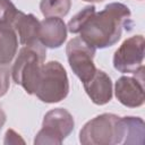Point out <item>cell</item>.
Here are the masks:
<instances>
[{
    "instance_id": "ac0fdd59",
    "label": "cell",
    "mask_w": 145,
    "mask_h": 145,
    "mask_svg": "<svg viewBox=\"0 0 145 145\" xmlns=\"http://www.w3.org/2000/svg\"><path fill=\"white\" fill-rule=\"evenodd\" d=\"M6 119H7L6 113H5L3 109H2V106L0 105V130H1L2 127H3V125H5V122H6Z\"/></svg>"
},
{
    "instance_id": "ffe728a7",
    "label": "cell",
    "mask_w": 145,
    "mask_h": 145,
    "mask_svg": "<svg viewBox=\"0 0 145 145\" xmlns=\"http://www.w3.org/2000/svg\"><path fill=\"white\" fill-rule=\"evenodd\" d=\"M140 1H142V0H140Z\"/></svg>"
},
{
    "instance_id": "5b68a950",
    "label": "cell",
    "mask_w": 145,
    "mask_h": 145,
    "mask_svg": "<svg viewBox=\"0 0 145 145\" xmlns=\"http://www.w3.org/2000/svg\"><path fill=\"white\" fill-rule=\"evenodd\" d=\"M75 128L74 117L63 108L48 111L43 118L42 128L34 138L35 145H60Z\"/></svg>"
},
{
    "instance_id": "e0dca14e",
    "label": "cell",
    "mask_w": 145,
    "mask_h": 145,
    "mask_svg": "<svg viewBox=\"0 0 145 145\" xmlns=\"http://www.w3.org/2000/svg\"><path fill=\"white\" fill-rule=\"evenodd\" d=\"M5 144H18V143H22L24 144L25 142L20 138V135L17 134L15 130L12 129H8L6 131V135H5Z\"/></svg>"
},
{
    "instance_id": "6da1fadb",
    "label": "cell",
    "mask_w": 145,
    "mask_h": 145,
    "mask_svg": "<svg viewBox=\"0 0 145 145\" xmlns=\"http://www.w3.org/2000/svg\"><path fill=\"white\" fill-rule=\"evenodd\" d=\"M131 12L121 2H111L103 10L94 12L79 31V37L95 49L114 45L122 35L123 27L131 24Z\"/></svg>"
},
{
    "instance_id": "d6986e66",
    "label": "cell",
    "mask_w": 145,
    "mask_h": 145,
    "mask_svg": "<svg viewBox=\"0 0 145 145\" xmlns=\"http://www.w3.org/2000/svg\"><path fill=\"white\" fill-rule=\"evenodd\" d=\"M83 1H86V2H102L104 0H83Z\"/></svg>"
},
{
    "instance_id": "2e32d148",
    "label": "cell",
    "mask_w": 145,
    "mask_h": 145,
    "mask_svg": "<svg viewBox=\"0 0 145 145\" xmlns=\"http://www.w3.org/2000/svg\"><path fill=\"white\" fill-rule=\"evenodd\" d=\"M18 9L10 0H0V25L11 26Z\"/></svg>"
},
{
    "instance_id": "4fadbf2b",
    "label": "cell",
    "mask_w": 145,
    "mask_h": 145,
    "mask_svg": "<svg viewBox=\"0 0 145 145\" xmlns=\"http://www.w3.org/2000/svg\"><path fill=\"white\" fill-rule=\"evenodd\" d=\"M122 127H123V138L122 144H136L143 145L145 137V123L144 120L139 117H122Z\"/></svg>"
},
{
    "instance_id": "9a60e30c",
    "label": "cell",
    "mask_w": 145,
    "mask_h": 145,
    "mask_svg": "<svg viewBox=\"0 0 145 145\" xmlns=\"http://www.w3.org/2000/svg\"><path fill=\"white\" fill-rule=\"evenodd\" d=\"M95 6L91 5V6H86L84 7L79 12H77L69 22L67 25V29L72 33V34H77L79 33V31L82 29V27L84 26V24L87 22V19L95 12Z\"/></svg>"
},
{
    "instance_id": "8992f818",
    "label": "cell",
    "mask_w": 145,
    "mask_h": 145,
    "mask_svg": "<svg viewBox=\"0 0 145 145\" xmlns=\"http://www.w3.org/2000/svg\"><path fill=\"white\" fill-rule=\"evenodd\" d=\"M145 40L143 35L126 39L113 54V67L122 74H137L144 70Z\"/></svg>"
},
{
    "instance_id": "277c9868",
    "label": "cell",
    "mask_w": 145,
    "mask_h": 145,
    "mask_svg": "<svg viewBox=\"0 0 145 145\" xmlns=\"http://www.w3.org/2000/svg\"><path fill=\"white\" fill-rule=\"evenodd\" d=\"M69 80L66 69L59 61H49L41 68L34 94L44 103H58L67 97Z\"/></svg>"
},
{
    "instance_id": "9c48e42d",
    "label": "cell",
    "mask_w": 145,
    "mask_h": 145,
    "mask_svg": "<svg viewBox=\"0 0 145 145\" xmlns=\"http://www.w3.org/2000/svg\"><path fill=\"white\" fill-rule=\"evenodd\" d=\"M67 26L60 17H45L40 22L39 41L50 49L60 48L67 39Z\"/></svg>"
},
{
    "instance_id": "7c38bea8",
    "label": "cell",
    "mask_w": 145,
    "mask_h": 145,
    "mask_svg": "<svg viewBox=\"0 0 145 145\" xmlns=\"http://www.w3.org/2000/svg\"><path fill=\"white\" fill-rule=\"evenodd\" d=\"M18 50V36L12 26L0 25V65H9Z\"/></svg>"
},
{
    "instance_id": "7a4b0ae2",
    "label": "cell",
    "mask_w": 145,
    "mask_h": 145,
    "mask_svg": "<svg viewBox=\"0 0 145 145\" xmlns=\"http://www.w3.org/2000/svg\"><path fill=\"white\" fill-rule=\"evenodd\" d=\"M46 58V48L40 42L24 45L12 65V80L20 85L27 94H34L41 68Z\"/></svg>"
},
{
    "instance_id": "30bf717a",
    "label": "cell",
    "mask_w": 145,
    "mask_h": 145,
    "mask_svg": "<svg viewBox=\"0 0 145 145\" xmlns=\"http://www.w3.org/2000/svg\"><path fill=\"white\" fill-rule=\"evenodd\" d=\"M84 89L94 104L104 105L112 99V80L110 76L100 69H96L91 79L83 83Z\"/></svg>"
},
{
    "instance_id": "5bb4252c",
    "label": "cell",
    "mask_w": 145,
    "mask_h": 145,
    "mask_svg": "<svg viewBox=\"0 0 145 145\" xmlns=\"http://www.w3.org/2000/svg\"><path fill=\"white\" fill-rule=\"evenodd\" d=\"M71 8V0H41L40 9L44 17H65Z\"/></svg>"
},
{
    "instance_id": "3957f363",
    "label": "cell",
    "mask_w": 145,
    "mask_h": 145,
    "mask_svg": "<svg viewBox=\"0 0 145 145\" xmlns=\"http://www.w3.org/2000/svg\"><path fill=\"white\" fill-rule=\"evenodd\" d=\"M123 127L121 117L113 113H102L87 121L79 131L83 145H117L122 144Z\"/></svg>"
},
{
    "instance_id": "ba28073f",
    "label": "cell",
    "mask_w": 145,
    "mask_h": 145,
    "mask_svg": "<svg viewBox=\"0 0 145 145\" xmlns=\"http://www.w3.org/2000/svg\"><path fill=\"white\" fill-rule=\"evenodd\" d=\"M144 70L135 76H121L114 84V95L125 106L138 108L144 104Z\"/></svg>"
},
{
    "instance_id": "8fae6325",
    "label": "cell",
    "mask_w": 145,
    "mask_h": 145,
    "mask_svg": "<svg viewBox=\"0 0 145 145\" xmlns=\"http://www.w3.org/2000/svg\"><path fill=\"white\" fill-rule=\"evenodd\" d=\"M11 26L15 29L20 44L28 45L39 41L40 20L33 14H25L18 10Z\"/></svg>"
},
{
    "instance_id": "52a82bcc",
    "label": "cell",
    "mask_w": 145,
    "mask_h": 145,
    "mask_svg": "<svg viewBox=\"0 0 145 145\" xmlns=\"http://www.w3.org/2000/svg\"><path fill=\"white\" fill-rule=\"evenodd\" d=\"M96 49L86 43L80 37L71 39L66 46V54L68 63L72 72L82 80V83L87 82L96 71L94 65Z\"/></svg>"
}]
</instances>
